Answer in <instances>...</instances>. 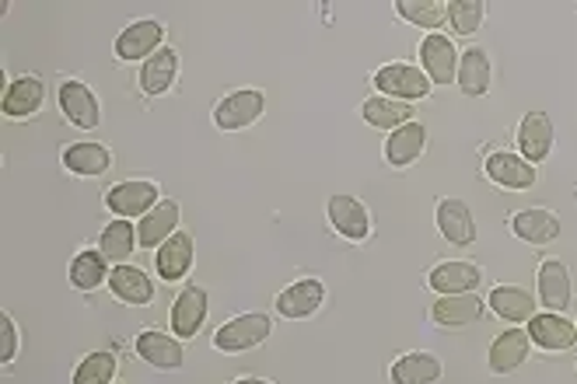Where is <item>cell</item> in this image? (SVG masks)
<instances>
[{
  "label": "cell",
  "instance_id": "cell-1",
  "mask_svg": "<svg viewBox=\"0 0 577 384\" xmlns=\"http://www.w3.org/2000/svg\"><path fill=\"white\" fill-rule=\"evenodd\" d=\"M273 335V319L262 315V311H249V315H235L213 332V346L221 353H249L259 350Z\"/></svg>",
  "mask_w": 577,
  "mask_h": 384
},
{
  "label": "cell",
  "instance_id": "cell-2",
  "mask_svg": "<svg viewBox=\"0 0 577 384\" xmlns=\"http://www.w3.org/2000/svg\"><path fill=\"white\" fill-rule=\"evenodd\" d=\"M375 84H378V94H385V99H396V102H420L430 94V78L414 63L381 67L375 74Z\"/></svg>",
  "mask_w": 577,
  "mask_h": 384
},
{
  "label": "cell",
  "instance_id": "cell-3",
  "mask_svg": "<svg viewBox=\"0 0 577 384\" xmlns=\"http://www.w3.org/2000/svg\"><path fill=\"white\" fill-rule=\"evenodd\" d=\"M165 26L158 18H137L130 21V26L119 32L116 39V57L123 60V63H137L143 60L148 63L158 50H165Z\"/></svg>",
  "mask_w": 577,
  "mask_h": 384
},
{
  "label": "cell",
  "instance_id": "cell-4",
  "mask_svg": "<svg viewBox=\"0 0 577 384\" xmlns=\"http://www.w3.org/2000/svg\"><path fill=\"white\" fill-rule=\"evenodd\" d=\"M262 109H267V99H262V91H256V88L231 91L228 99H221L218 109H213V127L225 130V133L249 130L252 123H259Z\"/></svg>",
  "mask_w": 577,
  "mask_h": 384
},
{
  "label": "cell",
  "instance_id": "cell-5",
  "mask_svg": "<svg viewBox=\"0 0 577 384\" xmlns=\"http://www.w3.org/2000/svg\"><path fill=\"white\" fill-rule=\"evenodd\" d=\"M158 185L148 182V179H130V182H116L109 192H106V206L116 213V218H148V213L158 206Z\"/></svg>",
  "mask_w": 577,
  "mask_h": 384
},
{
  "label": "cell",
  "instance_id": "cell-6",
  "mask_svg": "<svg viewBox=\"0 0 577 384\" xmlns=\"http://www.w3.org/2000/svg\"><path fill=\"white\" fill-rule=\"evenodd\" d=\"M60 112L67 115V123H74L78 130H99L102 127V102L84 81H63L57 91Z\"/></svg>",
  "mask_w": 577,
  "mask_h": 384
},
{
  "label": "cell",
  "instance_id": "cell-7",
  "mask_svg": "<svg viewBox=\"0 0 577 384\" xmlns=\"http://www.w3.org/2000/svg\"><path fill=\"white\" fill-rule=\"evenodd\" d=\"M326 218H329L332 231L340 238H347V242H368L371 238V213L357 196H344V192L329 196Z\"/></svg>",
  "mask_w": 577,
  "mask_h": 384
},
{
  "label": "cell",
  "instance_id": "cell-8",
  "mask_svg": "<svg viewBox=\"0 0 577 384\" xmlns=\"http://www.w3.org/2000/svg\"><path fill=\"white\" fill-rule=\"evenodd\" d=\"M207 311H210V297L203 286L197 283H186V291H179V297L172 301V315H168V325L179 335V340H197L203 322H207Z\"/></svg>",
  "mask_w": 577,
  "mask_h": 384
},
{
  "label": "cell",
  "instance_id": "cell-9",
  "mask_svg": "<svg viewBox=\"0 0 577 384\" xmlns=\"http://www.w3.org/2000/svg\"><path fill=\"white\" fill-rule=\"evenodd\" d=\"M459 50H455V42L441 32H430L424 42H420V63H424V74L430 78V84H455L459 78Z\"/></svg>",
  "mask_w": 577,
  "mask_h": 384
},
{
  "label": "cell",
  "instance_id": "cell-10",
  "mask_svg": "<svg viewBox=\"0 0 577 384\" xmlns=\"http://www.w3.org/2000/svg\"><path fill=\"white\" fill-rule=\"evenodd\" d=\"M133 346H137V356L143 360V364L155 367V371H179L186 364V346H182L179 335H165V332L148 329V332L137 335Z\"/></svg>",
  "mask_w": 577,
  "mask_h": 384
},
{
  "label": "cell",
  "instance_id": "cell-11",
  "mask_svg": "<svg viewBox=\"0 0 577 384\" xmlns=\"http://www.w3.org/2000/svg\"><path fill=\"white\" fill-rule=\"evenodd\" d=\"M326 304V283L319 280H298L287 291H280L277 297V315L291 319V322H305Z\"/></svg>",
  "mask_w": 577,
  "mask_h": 384
},
{
  "label": "cell",
  "instance_id": "cell-12",
  "mask_svg": "<svg viewBox=\"0 0 577 384\" xmlns=\"http://www.w3.org/2000/svg\"><path fill=\"white\" fill-rule=\"evenodd\" d=\"M487 175L500 189H511V192H528L539 182L536 164H528L521 154H511V151H494L487 158Z\"/></svg>",
  "mask_w": 577,
  "mask_h": 384
},
{
  "label": "cell",
  "instance_id": "cell-13",
  "mask_svg": "<svg viewBox=\"0 0 577 384\" xmlns=\"http://www.w3.org/2000/svg\"><path fill=\"white\" fill-rule=\"evenodd\" d=\"M435 221H438V231L448 245L455 249H466V245H476V218L472 210L462 203V200H441L438 210H435Z\"/></svg>",
  "mask_w": 577,
  "mask_h": 384
},
{
  "label": "cell",
  "instance_id": "cell-14",
  "mask_svg": "<svg viewBox=\"0 0 577 384\" xmlns=\"http://www.w3.org/2000/svg\"><path fill=\"white\" fill-rule=\"evenodd\" d=\"M192 255H197V242L189 231H176L168 242L155 252V266L165 283H179L192 270Z\"/></svg>",
  "mask_w": 577,
  "mask_h": 384
},
{
  "label": "cell",
  "instance_id": "cell-15",
  "mask_svg": "<svg viewBox=\"0 0 577 384\" xmlns=\"http://www.w3.org/2000/svg\"><path fill=\"white\" fill-rule=\"evenodd\" d=\"M109 291L116 301L133 304V307H148L155 301V280L143 273L133 262H123L109 273Z\"/></svg>",
  "mask_w": 577,
  "mask_h": 384
},
{
  "label": "cell",
  "instance_id": "cell-16",
  "mask_svg": "<svg viewBox=\"0 0 577 384\" xmlns=\"http://www.w3.org/2000/svg\"><path fill=\"white\" fill-rule=\"evenodd\" d=\"M528 353H533V340H528V329H504L497 340L490 343V371L497 377L515 374Z\"/></svg>",
  "mask_w": 577,
  "mask_h": 384
},
{
  "label": "cell",
  "instance_id": "cell-17",
  "mask_svg": "<svg viewBox=\"0 0 577 384\" xmlns=\"http://www.w3.org/2000/svg\"><path fill=\"white\" fill-rule=\"evenodd\" d=\"M479 280H484V270L476 262H438L435 273H430V286L441 294V297H455V294H476Z\"/></svg>",
  "mask_w": 577,
  "mask_h": 384
},
{
  "label": "cell",
  "instance_id": "cell-18",
  "mask_svg": "<svg viewBox=\"0 0 577 384\" xmlns=\"http://www.w3.org/2000/svg\"><path fill=\"white\" fill-rule=\"evenodd\" d=\"M528 340L543 350H549V353H564V350H574V343H577V325L567 322L564 315L543 311V315L528 322Z\"/></svg>",
  "mask_w": 577,
  "mask_h": 384
},
{
  "label": "cell",
  "instance_id": "cell-19",
  "mask_svg": "<svg viewBox=\"0 0 577 384\" xmlns=\"http://www.w3.org/2000/svg\"><path fill=\"white\" fill-rule=\"evenodd\" d=\"M63 168L70 175L99 179L112 168V151L106 148V143H94V140L70 143V148H63Z\"/></svg>",
  "mask_w": 577,
  "mask_h": 384
},
{
  "label": "cell",
  "instance_id": "cell-20",
  "mask_svg": "<svg viewBox=\"0 0 577 384\" xmlns=\"http://www.w3.org/2000/svg\"><path fill=\"white\" fill-rule=\"evenodd\" d=\"M511 231L528 245H549V242H557L564 228H560V218L553 210L528 206V210H521L511 218Z\"/></svg>",
  "mask_w": 577,
  "mask_h": 384
},
{
  "label": "cell",
  "instance_id": "cell-21",
  "mask_svg": "<svg viewBox=\"0 0 577 384\" xmlns=\"http://www.w3.org/2000/svg\"><path fill=\"white\" fill-rule=\"evenodd\" d=\"M46 105V81L36 74L26 78H14L4 88V115L8 119H29Z\"/></svg>",
  "mask_w": 577,
  "mask_h": 384
},
{
  "label": "cell",
  "instance_id": "cell-22",
  "mask_svg": "<svg viewBox=\"0 0 577 384\" xmlns=\"http://www.w3.org/2000/svg\"><path fill=\"white\" fill-rule=\"evenodd\" d=\"M176 228H179V203L176 200H161L148 218H140V224H137V242H140V249H161L168 238L176 234Z\"/></svg>",
  "mask_w": 577,
  "mask_h": 384
},
{
  "label": "cell",
  "instance_id": "cell-23",
  "mask_svg": "<svg viewBox=\"0 0 577 384\" xmlns=\"http://www.w3.org/2000/svg\"><path fill=\"white\" fill-rule=\"evenodd\" d=\"M553 123H549V115L546 112H528L521 119V127H518V148H521V158L528 164H536V161H546L549 151H553Z\"/></svg>",
  "mask_w": 577,
  "mask_h": 384
},
{
  "label": "cell",
  "instance_id": "cell-24",
  "mask_svg": "<svg viewBox=\"0 0 577 384\" xmlns=\"http://www.w3.org/2000/svg\"><path fill=\"white\" fill-rule=\"evenodd\" d=\"M176 78H179V53L165 46V50H158L140 67V91L151 94V99H161V94L176 88Z\"/></svg>",
  "mask_w": 577,
  "mask_h": 384
},
{
  "label": "cell",
  "instance_id": "cell-25",
  "mask_svg": "<svg viewBox=\"0 0 577 384\" xmlns=\"http://www.w3.org/2000/svg\"><path fill=\"white\" fill-rule=\"evenodd\" d=\"M539 301L553 315H564L570 307V273L560 259H546L539 266Z\"/></svg>",
  "mask_w": 577,
  "mask_h": 384
},
{
  "label": "cell",
  "instance_id": "cell-26",
  "mask_svg": "<svg viewBox=\"0 0 577 384\" xmlns=\"http://www.w3.org/2000/svg\"><path fill=\"white\" fill-rule=\"evenodd\" d=\"M487 311V301L476 297V294H455V297H441L430 307V319L445 329H462V325H472L484 319Z\"/></svg>",
  "mask_w": 577,
  "mask_h": 384
},
{
  "label": "cell",
  "instance_id": "cell-27",
  "mask_svg": "<svg viewBox=\"0 0 577 384\" xmlns=\"http://www.w3.org/2000/svg\"><path fill=\"white\" fill-rule=\"evenodd\" d=\"M490 81H494V63H490V53L487 50H466L462 60H459V78H455V84L462 88V94H469V99H484V94L490 91Z\"/></svg>",
  "mask_w": 577,
  "mask_h": 384
},
{
  "label": "cell",
  "instance_id": "cell-28",
  "mask_svg": "<svg viewBox=\"0 0 577 384\" xmlns=\"http://www.w3.org/2000/svg\"><path fill=\"white\" fill-rule=\"evenodd\" d=\"M427 148V130L424 123H406L399 127L396 133H389V143H385V161H389L392 168H410L414 161H420Z\"/></svg>",
  "mask_w": 577,
  "mask_h": 384
},
{
  "label": "cell",
  "instance_id": "cell-29",
  "mask_svg": "<svg viewBox=\"0 0 577 384\" xmlns=\"http://www.w3.org/2000/svg\"><path fill=\"white\" fill-rule=\"evenodd\" d=\"M445 374V364L435 353H406L389 367L392 384H438Z\"/></svg>",
  "mask_w": 577,
  "mask_h": 384
},
{
  "label": "cell",
  "instance_id": "cell-30",
  "mask_svg": "<svg viewBox=\"0 0 577 384\" xmlns=\"http://www.w3.org/2000/svg\"><path fill=\"white\" fill-rule=\"evenodd\" d=\"M490 307H494V315H500L504 322H511V325H528L536 319V297L521 291V286H494L490 291Z\"/></svg>",
  "mask_w": 577,
  "mask_h": 384
},
{
  "label": "cell",
  "instance_id": "cell-31",
  "mask_svg": "<svg viewBox=\"0 0 577 384\" xmlns=\"http://www.w3.org/2000/svg\"><path fill=\"white\" fill-rule=\"evenodd\" d=\"M360 115H365V123L375 127V130H399L406 123H414L417 115V105L410 102H396V99H385V94H375L365 105H360Z\"/></svg>",
  "mask_w": 577,
  "mask_h": 384
},
{
  "label": "cell",
  "instance_id": "cell-32",
  "mask_svg": "<svg viewBox=\"0 0 577 384\" xmlns=\"http://www.w3.org/2000/svg\"><path fill=\"white\" fill-rule=\"evenodd\" d=\"M109 259L99 252V249H91V252H81L74 255V262H70V286L81 294H91V291H99L102 283H109Z\"/></svg>",
  "mask_w": 577,
  "mask_h": 384
},
{
  "label": "cell",
  "instance_id": "cell-33",
  "mask_svg": "<svg viewBox=\"0 0 577 384\" xmlns=\"http://www.w3.org/2000/svg\"><path fill=\"white\" fill-rule=\"evenodd\" d=\"M133 249H140V242H137V228H133L130 221L116 218V221H109V224L102 228L99 252H102L109 262H116V266H123V262L133 255Z\"/></svg>",
  "mask_w": 577,
  "mask_h": 384
},
{
  "label": "cell",
  "instance_id": "cell-34",
  "mask_svg": "<svg viewBox=\"0 0 577 384\" xmlns=\"http://www.w3.org/2000/svg\"><path fill=\"white\" fill-rule=\"evenodd\" d=\"M396 14L402 21H410V26L427 29V36L448 26V4H441V0H399Z\"/></svg>",
  "mask_w": 577,
  "mask_h": 384
},
{
  "label": "cell",
  "instance_id": "cell-35",
  "mask_svg": "<svg viewBox=\"0 0 577 384\" xmlns=\"http://www.w3.org/2000/svg\"><path fill=\"white\" fill-rule=\"evenodd\" d=\"M116 367H119L116 353L94 350V353H88L81 364H78L74 384H116Z\"/></svg>",
  "mask_w": 577,
  "mask_h": 384
},
{
  "label": "cell",
  "instance_id": "cell-36",
  "mask_svg": "<svg viewBox=\"0 0 577 384\" xmlns=\"http://www.w3.org/2000/svg\"><path fill=\"white\" fill-rule=\"evenodd\" d=\"M484 0H451L448 4V26L455 36H476L484 26Z\"/></svg>",
  "mask_w": 577,
  "mask_h": 384
},
{
  "label": "cell",
  "instance_id": "cell-37",
  "mask_svg": "<svg viewBox=\"0 0 577 384\" xmlns=\"http://www.w3.org/2000/svg\"><path fill=\"white\" fill-rule=\"evenodd\" d=\"M14 356H18V325L4 311L0 315V364H11Z\"/></svg>",
  "mask_w": 577,
  "mask_h": 384
},
{
  "label": "cell",
  "instance_id": "cell-38",
  "mask_svg": "<svg viewBox=\"0 0 577 384\" xmlns=\"http://www.w3.org/2000/svg\"><path fill=\"white\" fill-rule=\"evenodd\" d=\"M235 384H273V381H267V377H238Z\"/></svg>",
  "mask_w": 577,
  "mask_h": 384
}]
</instances>
